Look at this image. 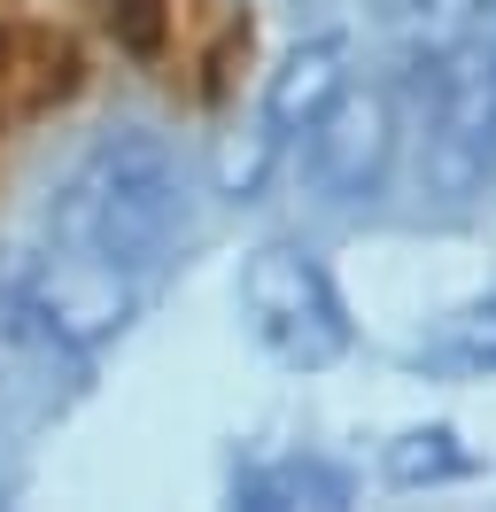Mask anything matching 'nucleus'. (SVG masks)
I'll return each mask as SVG.
<instances>
[{
  "mask_svg": "<svg viewBox=\"0 0 496 512\" xmlns=\"http://www.w3.org/2000/svg\"><path fill=\"white\" fill-rule=\"evenodd\" d=\"M202 233V179L163 132L117 125L47 187L39 241L148 295Z\"/></svg>",
  "mask_w": 496,
  "mask_h": 512,
  "instance_id": "nucleus-1",
  "label": "nucleus"
},
{
  "mask_svg": "<svg viewBox=\"0 0 496 512\" xmlns=\"http://www.w3.org/2000/svg\"><path fill=\"white\" fill-rule=\"evenodd\" d=\"M279 156L295 163L318 202H372L403 171V125H396V86L388 78H341L334 94L318 101L310 117Z\"/></svg>",
  "mask_w": 496,
  "mask_h": 512,
  "instance_id": "nucleus-2",
  "label": "nucleus"
},
{
  "mask_svg": "<svg viewBox=\"0 0 496 512\" xmlns=\"http://www.w3.org/2000/svg\"><path fill=\"white\" fill-rule=\"evenodd\" d=\"M241 319L279 365H334L349 350V303L326 280V264L287 241H264L241 272Z\"/></svg>",
  "mask_w": 496,
  "mask_h": 512,
  "instance_id": "nucleus-3",
  "label": "nucleus"
},
{
  "mask_svg": "<svg viewBox=\"0 0 496 512\" xmlns=\"http://www.w3.org/2000/svg\"><path fill=\"white\" fill-rule=\"evenodd\" d=\"M349 70H357V55H349V39H341V32L310 39V47H295V55L279 63L272 94H264V156H279V148L318 117V101L334 94Z\"/></svg>",
  "mask_w": 496,
  "mask_h": 512,
  "instance_id": "nucleus-4",
  "label": "nucleus"
},
{
  "mask_svg": "<svg viewBox=\"0 0 496 512\" xmlns=\"http://www.w3.org/2000/svg\"><path fill=\"white\" fill-rule=\"evenodd\" d=\"M248 505H341L349 497V474L326 466V458H279V466H256L241 474Z\"/></svg>",
  "mask_w": 496,
  "mask_h": 512,
  "instance_id": "nucleus-5",
  "label": "nucleus"
},
{
  "mask_svg": "<svg viewBox=\"0 0 496 512\" xmlns=\"http://www.w3.org/2000/svg\"><path fill=\"white\" fill-rule=\"evenodd\" d=\"M458 474H473V458L458 450L450 427H411L388 443V481H403V489H434V481H458Z\"/></svg>",
  "mask_w": 496,
  "mask_h": 512,
  "instance_id": "nucleus-6",
  "label": "nucleus"
},
{
  "mask_svg": "<svg viewBox=\"0 0 496 512\" xmlns=\"http://www.w3.org/2000/svg\"><path fill=\"white\" fill-rule=\"evenodd\" d=\"M434 357H450V365H465V373H496V295L473 303V311H458L450 334L434 342Z\"/></svg>",
  "mask_w": 496,
  "mask_h": 512,
  "instance_id": "nucleus-7",
  "label": "nucleus"
},
{
  "mask_svg": "<svg viewBox=\"0 0 496 512\" xmlns=\"http://www.w3.org/2000/svg\"><path fill=\"white\" fill-rule=\"evenodd\" d=\"M8 489H16V458H8V419H0V505H8Z\"/></svg>",
  "mask_w": 496,
  "mask_h": 512,
  "instance_id": "nucleus-8",
  "label": "nucleus"
}]
</instances>
